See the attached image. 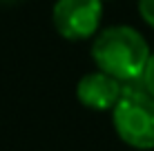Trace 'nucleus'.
<instances>
[{
    "label": "nucleus",
    "instance_id": "obj_7",
    "mask_svg": "<svg viewBox=\"0 0 154 151\" xmlns=\"http://www.w3.org/2000/svg\"><path fill=\"white\" fill-rule=\"evenodd\" d=\"M103 2H114V0H103Z\"/></svg>",
    "mask_w": 154,
    "mask_h": 151
},
{
    "label": "nucleus",
    "instance_id": "obj_2",
    "mask_svg": "<svg viewBox=\"0 0 154 151\" xmlns=\"http://www.w3.org/2000/svg\"><path fill=\"white\" fill-rule=\"evenodd\" d=\"M112 124L127 147L139 151L154 149V96L141 82L125 85L123 96L112 109Z\"/></svg>",
    "mask_w": 154,
    "mask_h": 151
},
{
    "label": "nucleus",
    "instance_id": "obj_6",
    "mask_svg": "<svg viewBox=\"0 0 154 151\" xmlns=\"http://www.w3.org/2000/svg\"><path fill=\"white\" fill-rule=\"evenodd\" d=\"M141 85L150 91V96H154V51H152L150 60H147L145 74H143V78H141Z\"/></svg>",
    "mask_w": 154,
    "mask_h": 151
},
{
    "label": "nucleus",
    "instance_id": "obj_3",
    "mask_svg": "<svg viewBox=\"0 0 154 151\" xmlns=\"http://www.w3.org/2000/svg\"><path fill=\"white\" fill-rule=\"evenodd\" d=\"M103 0H54L51 25L60 38L69 42L92 40L103 29Z\"/></svg>",
    "mask_w": 154,
    "mask_h": 151
},
{
    "label": "nucleus",
    "instance_id": "obj_1",
    "mask_svg": "<svg viewBox=\"0 0 154 151\" xmlns=\"http://www.w3.org/2000/svg\"><path fill=\"white\" fill-rule=\"evenodd\" d=\"M92 60L98 71L116 78L123 85L141 82L147 60L152 56L150 42L132 25H107L92 38Z\"/></svg>",
    "mask_w": 154,
    "mask_h": 151
},
{
    "label": "nucleus",
    "instance_id": "obj_4",
    "mask_svg": "<svg viewBox=\"0 0 154 151\" xmlns=\"http://www.w3.org/2000/svg\"><path fill=\"white\" fill-rule=\"evenodd\" d=\"M125 85L116 78L103 74V71H89L85 74L76 85V98L83 107L92 111H112L123 96Z\"/></svg>",
    "mask_w": 154,
    "mask_h": 151
},
{
    "label": "nucleus",
    "instance_id": "obj_5",
    "mask_svg": "<svg viewBox=\"0 0 154 151\" xmlns=\"http://www.w3.org/2000/svg\"><path fill=\"white\" fill-rule=\"evenodd\" d=\"M136 11L150 29H154V0H136Z\"/></svg>",
    "mask_w": 154,
    "mask_h": 151
}]
</instances>
